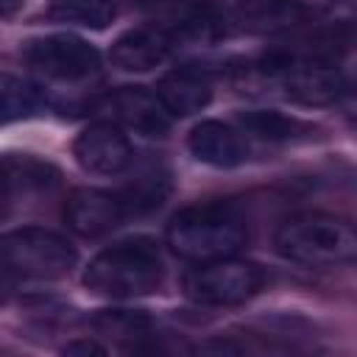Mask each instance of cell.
<instances>
[{
    "label": "cell",
    "instance_id": "cell-15",
    "mask_svg": "<svg viewBox=\"0 0 357 357\" xmlns=\"http://www.w3.org/2000/svg\"><path fill=\"white\" fill-rule=\"evenodd\" d=\"M156 98L162 100V106L170 112V117H187L201 112L209 98V81L195 73V70H173L167 75H162L159 86H156Z\"/></svg>",
    "mask_w": 357,
    "mask_h": 357
},
{
    "label": "cell",
    "instance_id": "cell-1",
    "mask_svg": "<svg viewBox=\"0 0 357 357\" xmlns=\"http://www.w3.org/2000/svg\"><path fill=\"white\" fill-rule=\"evenodd\" d=\"M245 240L248 226L240 209L223 201L187 206L167 223V245L190 262L231 257L245 245Z\"/></svg>",
    "mask_w": 357,
    "mask_h": 357
},
{
    "label": "cell",
    "instance_id": "cell-24",
    "mask_svg": "<svg viewBox=\"0 0 357 357\" xmlns=\"http://www.w3.org/2000/svg\"><path fill=\"white\" fill-rule=\"evenodd\" d=\"M22 8V0H0V17H11Z\"/></svg>",
    "mask_w": 357,
    "mask_h": 357
},
{
    "label": "cell",
    "instance_id": "cell-20",
    "mask_svg": "<svg viewBox=\"0 0 357 357\" xmlns=\"http://www.w3.org/2000/svg\"><path fill=\"white\" fill-rule=\"evenodd\" d=\"M98 326L106 329V332H112V335H142L148 329V321L142 315L117 310V312H103L98 318Z\"/></svg>",
    "mask_w": 357,
    "mask_h": 357
},
{
    "label": "cell",
    "instance_id": "cell-12",
    "mask_svg": "<svg viewBox=\"0 0 357 357\" xmlns=\"http://www.w3.org/2000/svg\"><path fill=\"white\" fill-rule=\"evenodd\" d=\"M109 109L126 128L142 137H165L170 128V112L162 106L156 92H148L145 86L114 89L109 95Z\"/></svg>",
    "mask_w": 357,
    "mask_h": 357
},
{
    "label": "cell",
    "instance_id": "cell-17",
    "mask_svg": "<svg viewBox=\"0 0 357 357\" xmlns=\"http://www.w3.org/2000/svg\"><path fill=\"white\" fill-rule=\"evenodd\" d=\"M240 126L248 134H254L259 139H271V142H287V139H296V137L312 131V126L298 117H287L282 112H265V109L240 114Z\"/></svg>",
    "mask_w": 357,
    "mask_h": 357
},
{
    "label": "cell",
    "instance_id": "cell-23",
    "mask_svg": "<svg viewBox=\"0 0 357 357\" xmlns=\"http://www.w3.org/2000/svg\"><path fill=\"white\" fill-rule=\"evenodd\" d=\"M14 273L6 268V262L0 259V301H6L8 296H11V290H14Z\"/></svg>",
    "mask_w": 357,
    "mask_h": 357
},
{
    "label": "cell",
    "instance_id": "cell-4",
    "mask_svg": "<svg viewBox=\"0 0 357 357\" xmlns=\"http://www.w3.org/2000/svg\"><path fill=\"white\" fill-rule=\"evenodd\" d=\"M0 259L14 276L61 279L75 268L78 251L67 237L50 229L25 226L0 237Z\"/></svg>",
    "mask_w": 357,
    "mask_h": 357
},
{
    "label": "cell",
    "instance_id": "cell-7",
    "mask_svg": "<svg viewBox=\"0 0 357 357\" xmlns=\"http://www.w3.org/2000/svg\"><path fill=\"white\" fill-rule=\"evenodd\" d=\"M25 61L45 73L47 78L59 81H81L98 73L100 67V53L95 45H89L81 36L73 33H53V36H39L25 45Z\"/></svg>",
    "mask_w": 357,
    "mask_h": 357
},
{
    "label": "cell",
    "instance_id": "cell-19",
    "mask_svg": "<svg viewBox=\"0 0 357 357\" xmlns=\"http://www.w3.org/2000/svg\"><path fill=\"white\" fill-rule=\"evenodd\" d=\"M165 192H167L165 176H159V173H145V176H139V178L120 195V201H123V206H126V215H131V212H134V215H142V212L156 209V206L162 204Z\"/></svg>",
    "mask_w": 357,
    "mask_h": 357
},
{
    "label": "cell",
    "instance_id": "cell-2",
    "mask_svg": "<svg viewBox=\"0 0 357 357\" xmlns=\"http://www.w3.org/2000/svg\"><path fill=\"white\" fill-rule=\"evenodd\" d=\"M165 282V262L153 240L137 237L103 248L86 268L84 284L109 298H134L159 290Z\"/></svg>",
    "mask_w": 357,
    "mask_h": 357
},
{
    "label": "cell",
    "instance_id": "cell-11",
    "mask_svg": "<svg viewBox=\"0 0 357 357\" xmlns=\"http://www.w3.org/2000/svg\"><path fill=\"white\" fill-rule=\"evenodd\" d=\"M126 218V206L120 195L106 190L81 187L67 198L64 220L67 226L81 237H103L112 229H117Z\"/></svg>",
    "mask_w": 357,
    "mask_h": 357
},
{
    "label": "cell",
    "instance_id": "cell-8",
    "mask_svg": "<svg viewBox=\"0 0 357 357\" xmlns=\"http://www.w3.org/2000/svg\"><path fill=\"white\" fill-rule=\"evenodd\" d=\"M310 8L301 0H234L223 14V33H254V36H273L298 28L307 22Z\"/></svg>",
    "mask_w": 357,
    "mask_h": 357
},
{
    "label": "cell",
    "instance_id": "cell-14",
    "mask_svg": "<svg viewBox=\"0 0 357 357\" xmlns=\"http://www.w3.org/2000/svg\"><path fill=\"white\" fill-rule=\"evenodd\" d=\"M187 148L198 162H204L209 167H234V165L245 162V156H248V148H245V139L240 137V131H234L231 126L218 123V120L198 123L187 137Z\"/></svg>",
    "mask_w": 357,
    "mask_h": 357
},
{
    "label": "cell",
    "instance_id": "cell-9",
    "mask_svg": "<svg viewBox=\"0 0 357 357\" xmlns=\"http://www.w3.org/2000/svg\"><path fill=\"white\" fill-rule=\"evenodd\" d=\"M148 22L173 39H212L223 33L220 11L209 0H142Z\"/></svg>",
    "mask_w": 357,
    "mask_h": 357
},
{
    "label": "cell",
    "instance_id": "cell-18",
    "mask_svg": "<svg viewBox=\"0 0 357 357\" xmlns=\"http://www.w3.org/2000/svg\"><path fill=\"white\" fill-rule=\"evenodd\" d=\"M50 17L84 28H106L114 17V0H53Z\"/></svg>",
    "mask_w": 357,
    "mask_h": 357
},
{
    "label": "cell",
    "instance_id": "cell-5",
    "mask_svg": "<svg viewBox=\"0 0 357 357\" xmlns=\"http://www.w3.org/2000/svg\"><path fill=\"white\" fill-rule=\"evenodd\" d=\"M265 282V273L257 262L220 257V259H206L198 262L187 276H184V293L206 307H231L245 298H251Z\"/></svg>",
    "mask_w": 357,
    "mask_h": 357
},
{
    "label": "cell",
    "instance_id": "cell-13",
    "mask_svg": "<svg viewBox=\"0 0 357 357\" xmlns=\"http://www.w3.org/2000/svg\"><path fill=\"white\" fill-rule=\"evenodd\" d=\"M173 45L176 39L170 33H165L156 25H145L117 36L109 56H112V64L120 67L123 73H148L170 56Z\"/></svg>",
    "mask_w": 357,
    "mask_h": 357
},
{
    "label": "cell",
    "instance_id": "cell-16",
    "mask_svg": "<svg viewBox=\"0 0 357 357\" xmlns=\"http://www.w3.org/2000/svg\"><path fill=\"white\" fill-rule=\"evenodd\" d=\"M42 95L33 84L22 81L20 75L0 73V126L28 120L39 112Z\"/></svg>",
    "mask_w": 357,
    "mask_h": 357
},
{
    "label": "cell",
    "instance_id": "cell-10",
    "mask_svg": "<svg viewBox=\"0 0 357 357\" xmlns=\"http://www.w3.org/2000/svg\"><path fill=\"white\" fill-rule=\"evenodd\" d=\"M73 156H75V162L86 173H95V176H117V173H123L131 165L134 151H131L128 137L117 126H112V123H95V126L84 128L75 137Z\"/></svg>",
    "mask_w": 357,
    "mask_h": 357
},
{
    "label": "cell",
    "instance_id": "cell-22",
    "mask_svg": "<svg viewBox=\"0 0 357 357\" xmlns=\"http://www.w3.org/2000/svg\"><path fill=\"white\" fill-rule=\"evenodd\" d=\"M64 354H73V357H89V354H106V349L95 340H73L61 349Z\"/></svg>",
    "mask_w": 357,
    "mask_h": 357
},
{
    "label": "cell",
    "instance_id": "cell-21",
    "mask_svg": "<svg viewBox=\"0 0 357 357\" xmlns=\"http://www.w3.org/2000/svg\"><path fill=\"white\" fill-rule=\"evenodd\" d=\"M20 187H22V184H20L17 173L11 170L8 159H0V220H6V218L11 215V209H14V195H17Z\"/></svg>",
    "mask_w": 357,
    "mask_h": 357
},
{
    "label": "cell",
    "instance_id": "cell-3",
    "mask_svg": "<svg viewBox=\"0 0 357 357\" xmlns=\"http://www.w3.org/2000/svg\"><path fill=\"white\" fill-rule=\"evenodd\" d=\"M273 245L290 262L307 268H335L354 259L357 234L346 218L329 212H301L276 229Z\"/></svg>",
    "mask_w": 357,
    "mask_h": 357
},
{
    "label": "cell",
    "instance_id": "cell-6",
    "mask_svg": "<svg viewBox=\"0 0 357 357\" xmlns=\"http://www.w3.org/2000/svg\"><path fill=\"white\" fill-rule=\"evenodd\" d=\"M262 73L273 86L284 89V98L304 106L335 103L346 89L343 75L335 70V64L310 56H271L262 61Z\"/></svg>",
    "mask_w": 357,
    "mask_h": 357
}]
</instances>
